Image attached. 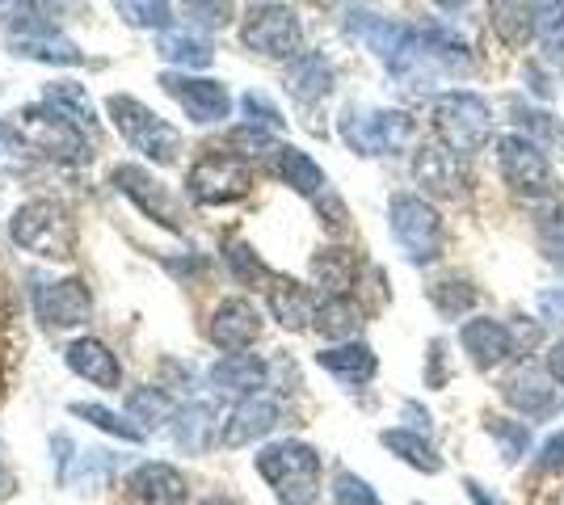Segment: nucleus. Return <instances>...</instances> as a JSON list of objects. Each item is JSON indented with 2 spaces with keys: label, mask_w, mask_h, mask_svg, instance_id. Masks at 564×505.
Segmentation results:
<instances>
[{
  "label": "nucleus",
  "mask_w": 564,
  "mask_h": 505,
  "mask_svg": "<svg viewBox=\"0 0 564 505\" xmlns=\"http://www.w3.org/2000/svg\"><path fill=\"white\" fill-rule=\"evenodd\" d=\"M34 316L43 329H76L89 320V290L80 278H59L34 287Z\"/></svg>",
  "instance_id": "nucleus-11"
},
{
  "label": "nucleus",
  "mask_w": 564,
  "mask_h": 505,
  "mask_svg": "<svg viewBox=\"0 0 564 505\" xmlns=\"http://www.w3.org/2000/svg\"><path fill=\"white\" fill-rule=\"evenodd\" d=\"M240 106H245L249 122H253V127H261V131H274V127H282V114L261 94H245V97H240Z\"/></svg>",
  "instance_id": "nucleus-41"
},
{
  "label": "nucleus",
  "mask_w": 564,
  "mask_h": 505,
  "mask_svg": "<svg viewBox=\"0 0 564 505\" xmlns=\"http://www.w3.org/2000/svg\"><path fill=\"white\" fill-rule=\"evenodd\" d=\"M547 375H552L556 384H564V341H556V345L547 350Z\"/></svg>",
  "instance_id": "nucleus-45"
},
{
  "label": "nucleus",
  "mask_w": 564,
  "mask_h": 505,
  "mask_svg": "<svg viewBox=\"0 0 564 505\" xmlns=\"http://www.w3.org/2000/svg\"><path fill=\"white\" fill-rule=\"evenodd\" d=\"M379 442H383L392 455L404 459L409 468H417V472H430V476H434V472L443 468V459L434 455V447L425 442L422 433H413V430H383V433H379Z\"/></svg>",
  "instance_id": "nucleus-32"
},
{
  "label": "nucleus",
  "mask_w": 564,
  "mask_h": 505,
  "mask_svg": "<svg viewBox=\"0 0 564 505\" xmlns=\"http://www.w3.org/2000/svg\"><path fill=\"white\" fill-rule=\"evenodd\" d=\"M468 493H471V502L476 505H501L497 497H489V488H485L480 481H468Z\"/></svg>",
  "instance_id": "nucleus-46"
},
{
  "label": "nucleus",
  "mask_w": 564,
  "mask_h": 505,
  "mask_svg": "<svg viewBox=\"0 0 564 505\" xmlns=\"http://www.w3.org/2000/svg\"><path fill=\"white\" fill-rule=\"evenodd\" d=\"M438 9H447V13H459V9H468V0H434Z\"/></svg>",
  "instance_id": "nucleus-47"
},
{
  "label": "nucleus",
  "mask_w": 564,
  "mask_h": 505,
  "mask_svg": "<svg viewBox=\"0 0 564 505\" xmlns=\"http://www.w3.org/2000/svg\"><path fill=\"white\" fill-rule=\"evenodd\" d=\"M240 43L265 59H295L304 30L286 4H258V9H249V18L240 25Z\"/></svg>",
  "instance_id": "nucleus-7"
},
{
  "label": "nucleus",
  "mask_w": 564,
  "mask_h": 505,
  "mask_svg": "<svg viewBox=\"0 0 564 505\" xmlns=\"http://www.w3.org/2000/svg\"><path fill=\"white\" fill-rule=\"evenodd\" d=\"M203 505H232L228 497H212V502H203Z\"/></svg>",
  "instance_id": "nucleus-50"
},
{
  "label": "nucleus",
  "mask_w": 564,
  "mask_h": 505,
  "mask_svg": "<svg viewBox=\"0 0 564 505\" xmlns=\"http://www.w3.org/2000/svg\"><path fill=\"white\" fill-rule=\"evenodd\" d=\"M413 177L422 182L430 194H459L464 177H459V161L447 144H425L413 161Z\"/></svg>",
  "instance_id": "nucleus-21"
},
{
  "label": "nucleus",
  "mask_w": 564,
  "mask_h": 505,
  "mask_svg": "<svg viewBox=\"0 0 564 505\" xmlns=\"http://www.w3.org/2000/svg\"><path fill=\"white\" fill-rule=\"evenodd\" d=\"M118 9V18L127 25H140V30H165L169 25V0H110Z\"/></svg>",
  "instance_id": "nucleus-36"
},
{
  "label": "nucleus",
  "mask_w": 564,
  "mask_h": 505,
  "mask_svg": "<svg viewBox=\"0 0 564 505\" xmlns=\"http://www.w3.org/2000/svg\"><path fill=\"white\" fill-rule=\"evenodd\" d=\"M127 497L135 505H182L186 502V481L169 463H140L127 476Z\"/></svg>",
  "instance_id": "nucleus-15"
},
{
  "label": "nucleus",
  "mask_w": 564,
  "mask_h": 505,
  "mask_svg": "<svg viewBox=\"0 0 564 505\" xmlns=\"http://www.w3.org/2000/svg\"><path fill=\"white\" fill-rule=\"evenodd\" d=\"M388 228H392V241L404 249L409 262L425 265L443 253V219L417 194H397L388 202Z\"/></svg>",
  "instance_id": "nucleus-3"
},
{
  "label": "nucleus",
  "mask_w": 564,
  "mask_h": 505,
  "mask_svg": "<svg viewBox=\"0 0 564 505\" xmlns=\"http://www.w3.org/2000/svg\"><path fill=\"white\" fill-rule=\"evenodd\" d=\"M182 4H189L203 22H212V25H224L228 22V0H182Z\"/></svg>",
  "instance_id": "nucleus-43"
},
{
  "label": "nucleus",
  "mask_w": 564,
  "mask_h": 505,
  "mask_svg": "<svg viewBox=\"0 0 564 505\" xmlns=\"http://www.w3.org/2000/svg\"><path fill=\"white\" fill-rule=\"evenodd\" d=\"M434 131L451 152L471 156L494 140V110L485 97L455 89V94L434 97Z\"/></svg>",
  "instance_id": "nucleus-2"
},
{
  "label": "nucleus",
  "mask_w": 564,
  "mask_h": 505,
  "mask_svg": "<svg viewBox=\"0 0 564 505\" xmlns=\"http://www.w3.org/2000/svg\"><path fill=\"white\" fill-rule=\"evenodd\" d=\"M258 337H261V316L249 299H224L212 312V341L219 350L240 354V350H249Z\"/></svg>",
  "instance_id": "nucleus-14"
},
{
  "label": "nucleus",
  "mask_w": 564,
  "mask_h": 505,
  "mask_svg": "<svg viewBox=\"0 0 564 505\" xmlns=\"http://www.w3.org/2000/svg\"><path fill=\"white\" fill-rule=\"evenodd\" d=\"M543 468H564V433H556L547 447H543Z\"/></svg>",
  "instance_id": "nucleus-44"
},
{
  "label": "nucleus",
  "mask_w": 564,
  "mask_h": 505,
  "mask_svg": "<svg viewBox=\"0 0 564 505\" xmlns=\"http://www.w3.org/2000/svg\"><path fill=\"white\" fill-rule=\"evenodd\" d=\"M43 106L55 110L59 119H68L72 127H85V131H94L97 127V114H94V101L89 94L80 89V85H72V80H55L43 89Z\"/></svg>",
  "instance_id": "nucleus-28"
},
{
  "label": "nucleus",
  "mask_w": 564,
  "mask_h": 505,
  "mask_svg": "<svg viewBox=\"0 0 564 505\" xmlns=\"http://www.w3.org/2000/svg\"><path fill=\"white\" fill-rule=\"evenodd\" d=\"M9 493V476H4V463H0V497Z\"/></svg>",
  "instance_id": "nucleus-48"
},
{
  "label": "nucleus",
  "mask_w": 564,
  "mask_h": 505,
  "mask_svg": "<svg viewBox=\"0 0 564 505\" xmlns=\"http://www.w3.org/2000/svg\"><path fill=\"white\" fill-rule=\"evenodd\" d=\"M354 274H358V265H354L350 249H321L312 257V278L329 290V295H350Z\"/></svg>",
  "instance_id": "nucleus-31"
},
{
  "label": "nucleus",
  "mask_w": 564,
  "mask_h": 505,
  "mask_svg": "<svg viewBox=\"0 0 564 505\" xmlns=\"http://www.w3.org/2000/svg\"><path fill=\"white\" fill-rule=\"evenodd\" d=\"M316 362L329 371L333 380H341V384H367L371 375H376V350L371 345H362V341H341V345H329V350H321Z\"/></svg>",
  "instance_id": "nucleus-19"
},
{
  "label": "nucleus",
  "mask_w": 564,
  "mask_h": 505,
  "mask_svg": "<svg viewBox=\"0 0 564 505\" xmlns=\"http://www.w3.org/2000/svg\"><path fill=\"white\" fill-rule=\"evenodd\" d=\"M161 89H165L194 122H219V119H228V110H232V97H228V89H224L219 80H203V76H186V73H165L161 76Z\"/></svg>",
  "instance_id": "nucleus-10"
},
{
  "label": "nucleus",
  "mask_w": 564,
  "mask_h": 505,
  "mask_svg": "<svg viewBox=\"0 0 564 505\" xmlns=\"http://www.w3.org/2000/svg\"><path fill=\"white\" fill-rule=\"evenodd\" d=\"M68 409H72V417H80V421H94L101 433H115V438H122V442H140V438H143L140 426H131L127 417L110 413L106 405H80V400H76V405H68Z\"/></svg>",
  "instance_id": "nucleus-35"
},
{
  "label": "nucleus",
  "mask_w": 564,
  "mask_h": 505,
  "mask_svg": "<svg viewBox=\"0 0 564 505\" xmlns=\"http://www.w3.org/2000/svg\"><path fill=\"white\" fill-rule=\"evenodd\" d=\"M341 140L358 156H388L413 144V119L404 110H358L350 106L341 114Z\"/></svg>",
  "instance_id": "nucleus-5"
},
{
  "label": "nucleus",
  "mask_w": 564,
  "mask_h": 505,
  "mask_svg": "<svg viewBox=\"0 0 564 505\" xmlns=\"http://www.w3.org/2000/svg\"><path fill=\"white\" fill-rule=\"evenodd\" d=\"M232 147H240L245 156H258V152H274L270 135H265L261 127H240V131L232 135Z\"/></svg>",
  "instance_id": "nucleus-42"
},
{
  "label": "nucleus",
  "mask_w": 564,
  "mask_h": 505,
  "mask_svg": "<svg viewBox=\"0 0 564 505\" xmlns=\"http://www.w3.org/2000/svg\"><path fill=\"white\" fill-rule=\"evenodd\" d=\"M459 341H464V350L471 354L476 366H501V362L514 354V333H510V325H501L494 316L468 320V325L459 329Z\"/></svg>",
  "instance_id": "nucleus-17"
},
{
  "label": "nucleus",
  "mask_w": 564,
  "mask_h": 505,
  "mask_svg": "<svg viewBox=\"0 0 564 505\" xmlns=\"http://www.w3.org/2000/svg\"><path fill=\"white\" fill-rule=\"evenodd\" d=\"M329 89H333L329 59L316 55V51H300L291 59V68H286V94L295 97V101H321V97H329Z\"/></svg>",
  "instance_id": "nucleus-20"
},
{
  "label": "nucleus",
  "mask_w": 564,
  "mask_h": 505,
  "mask_svg": "<svg viewBox=\"0 0 564 505\" xmlns=\"http://www.w3.org/2000/svg\"><path fill=\"white\" fill-rule=\"evenodd\" d=\"M333 502L337 505H379V497L371 493V484L358 481L354 472H341L337 481H333Z\"/></svg>",
  "instance_id": "nucleus-40"
},
{
  "label": "nucleus",
  "mask_w": 564,
  "mask_h": 505,
  "mask_svg": "<svg viewBox=\"0 0 564 505\" xmlns=\"http://www.w3.org/2000/svg\"><path fill=\"white\" fill-rule=\"evenodd\" d=\"M173 442L189 451V455H203L215 442V409L212 405H186V409L173 417Z\"/></svg>",
  "instance_id": "nucleus-29"
},
{
  "label": "nucleus",
  "mask_w": 564,
  "mask_h": 505,
  "mask_svg": "<svg viewBox=\"0 0 564 505\" xmlns=\"http://www.w3.org/2000/svg\"><path fill=\"white\" fill-rule=\"evenodd\" d=\"M127 413H131V421H140L143 430H156V426H165L169 417H173V400L161 387H135L127 396Z\"/></svg>",
  "instance_id": "nucleus-34"
},
{
  "label": "nucleus",
  "mask_w": 564,
  "mask_h": 505,
  "mask_svg": "<svg viewBox=\"0 0 564 505\" xmlns=\"http://www.w3.org/2000/svg\"><path fill=\"white\" fill-rule=\"evenodd\" d=\"M156 51H161V59L182 64V68H207L212 64V47L198 34H189V30H165L156 39Z\"/></svg>",
  "instance_id": "nucleus-33"
},
{
  "label": "nucleus",
  "mask_w": 564,
  "mask_h": 505,
  "mask_svg": "<svg viewBox=\"0 0 564 505\" xmlns=\"http://www.w3.org/2000/svg\"><path fill=\"white\" fill-rule=\"evenodd\" d=\"M186 194L203 207H219V202H232L240 194H249V168L236 156H215L207 152L203 161H194L186 177Z\"/></svg>",
  "instance_id": "nucleus-9"
},
{
  "label": "nucleus",
  "mask_w": 564,
  "mask_h": 505,
  "mask_svg": "<svg viewBox=\"0 0 564 505\" xmlns=\"http://www.w3.org/2000/svg\"><path fill=\"white\" fill-rule=\"evenodd\" d=\"M64 362H68V371H76L80 380H89L97 387H118V380H122L115 350H106L97 337H76L64 350Z\"/></svg>",
  "instance_id": "nucleus-18"
},
{
  "label": "nucleus",
  "mask_w": 564,
  "mask_h": 505,
  "mask_svg": "<svg viewBox=\"0 0 564 505\" xmlns=\"http://www.w3.org/2000/svg\"><path fill=\"white\" fill-rule=\"evenodd\" d=\"M22 131L30 135V144H39L51 156L64 161H89V144L80 140V127H72L68 119H59L55 110H25Z\"/></svg>",
  "instance_id": "nucleus-12"
},
{
  "label": "nucleus",
  "mask_w": 564,
  "mask_h": 505,
  "mask_svg": "<svg viewBox=\"0 0 564 505\" xmlns=\"http://www.w3.org/2000/svg\"><path fill=\"white\" fill-rule=\"evenodd\" d=\"M501 396H506L518 413H527V417H543V413L552 409V387H547V375H540L535 366H518L514 375L501 384Z\"/></svg>",
  "instance_id": "nucleus-23"
},
{
  "label": "nucleus",
  "mask_w": 564,
  "mask_h": 505,
  "mask_svg": "<svg viewBox=\"0 0 564 505\" xmlns=\"http://www.w3.org/2000/svg\"><path fill=\"white\" fill-rule=\"evenodd\" d=\"M430 299H434V308L443 316H459L476 304V290H471L468 283H459V278H443V283L430 287Z\"/></svg>",
  "instance_id": "nucleus-37"
},
{
  "label": "nucleus",
  "mask_w": 564,
  "mask_h": 505,
  "mask_svg": "<svg viewBox=\"0 0 564 505\" xmlns=\"http://www.w3.org/2000/svg\"><path fill=\"white\" fill-rule=\"evenodd\" d=\"M497 165H501V177L518 194H527V198L552 194V165H547V156L540 152L535 140H527V135H501L497 140Z\"/></svg>",
  "instance_id": "nucleus-8"
},
{
  "label": "nucleus",
  "mask_w": 564,
  "mask_h": 505,
  "mask_svg": "<svg viewBox=\"0 0 564 505\" xmlns=\"http://www.w3.org/2000/svg\"><path fill=\"white\" fill-rule=\"evenodd\" d=\"M489 433H494L497 442H501V455L514 463L518 455H527V442H531V433H527V426H518V421H501V417H494L489 421Z\"/></svg>",
  "instance_id": "nucleus-38"
},
{
  "label": "nucleus",
  "mask_w": 564,
  "mask_h": 505,
  "mask_svg": "<svg viewBox=\"0 0 564 505\" xmlns=\"http://www.w3.org/2000/svg\"><path fill=\"white\" fill-rule=\"evenodd\" d=\"M556 257H561V265H564V232H561V241H556Z\"/></svg>",
  "instance_id": "nucleus-49"
},
{
  "label": "nucleus",
  "mask_w": 564,
  "mask_h": 505,
  "mask_svg": "<svg viewBox=\"0 0 564 505\" xmlns=\"http://www.w3.org/2000/svg\"><path fill=\"white\" fill-rule=\"evenodd\" d=\"M115 182L118 190L127 194L140 211H148V219H161L165 228H177V211H173V194L156 182V177H148L143 168H135V165H118L115 168Z\"/></svg>",
  "instance_id": "nucleus-16"
},
{
  "label": "nucleus",
  "mask_w": 564,
  "mask_h": 505,
  "mask_svg": "<svg viewBox=\"0 0 564 505\" xmlns=\"http://www.w3.org/2000/svg\"><path fill=\"white\" fill-rule=\"evenodd\" d=\"M224 257H228V265H232V274L240 278V283H261V278H270V274H265V265L258 262V253H253L249 244L232 241Z\"/></svg>",
  "instance_id": "nucleus-39"
},
{
  "label": "nucleus",
  "mask_w": 564,
  "mask_h": 505,
  "mask_svg": "<svg viewBox=\"0 0 564 505\" xmlns=\"http://www.w3.org/2000/svg\"><path fill=\"white\" fill-rule=\"evenodd\" d=\"M212 384L232 396H253L265 384V362L258 354H228L212 366Z\"/></svg>",
  "instance_id": "nucleus-24"
},
{
  "label": "nucleus",
  "mask_w": 564,
  "mask_h": 505,
  "mask_svg": "<svg viewBox=\"0 0 564 505\" xmlns=\"http://www.w3.org/2000/svg\"><path fill=\"white\" fill-rule=\"evenodd\" d=\"M279 400H270V396H245L232 413H228V421H224V430H219V442L224 447H249V442H258L265 433L279 426Z\"/></svg>",
  "instance_id": "nucleus-13"
},
{
  "label": "nucleus",
  "mask_w": 564,
  "mask_h": 505,
  "mask_svg": "<svg viewBox=\"0 0 564 505\" xmlns=\"http://www.w3.org/2000/svg\"><path fill=\"white\" fill-rule=\"evenodd\" d=\"M316 333L329 337V341H354L358 329H362V312H358V304H354L350 295H329V299H321L316 304Z\"/></svg>",
  "instance_id": "nucleus-25"
},
{
  "label": "nucleus",
  "mask_w": 564,
  "mask_h": 505,
  "mask_svg": "<svg viewBox=\"0 0 564 505\" xmlns=\"http://www.w3.org/2000/svg\"><path fill=\"white\" fill-rule=\"evenodd\" d=\"M489 22L494 30L510 43V47H522L531 34H535V4L531 0H489Z\"/></svg>",
  "instance_id": "nucleus-26"
},
{
  "label": "nucleus",
  "mask_w": 564,
  "mask_h": 505,
  "mask_svg": "<svg viewBox=\"0 0 564 505\" xmlns=\"http://www.w3.org/2000/svg\"><path fill=\"white\" fill-rule=\"evenodd\" d=\"M13 55H25V59H43V64H80V51L72 47L68 39L51 34L47 25L22 30V34L13 39Z\"/></svg>",
  "instance_id": "nucleus-27"
},
{
  "label": "nucleus",
  "mask_w": 564,
  "mask_h": 505,
  "mask_svg": "<svg viewBox=\"0 0 564 505\" xmlns=\"http://www.w3.org/2000/svg\"><path fill=\"white\" fill-rule=\"evenodd\" d=\"M110 119L122 131V140L135 152H143L148 161H156V165H173L177 161L182 135L156 110H148L143 101H135V97H110Z\"/></svg>",
  "instance_id": "nucleus-4"
},
{
  "label": "nucleus",
  "mask_w": 564,
  "mask_h": 505,
  "mask_svg": "<svg viewBox=\"0 0 564 505\" xmlns=\"http://www.w3.org/2000/svg\"><path fill=\"white\" fill-rule=\"evenodd\" d=\"M270 312L279 320L282 329H291V333H300L307 329L312 320H316V299H312V290L300 287V283H291V278H282L270 287Z\"/></svg>",
  "instance_id": "nucleus-22"
},
{
  "label": "nucleus",
  "mask_w": 564,
  "mask_h": 505,
  "mask_svg": "<svg viewBox=\"0 0 564 505\" xmlns=\"http://www.w3.org/2000/svg\"><path fill=\"white\" fill-rule=\"evenodd\" d=\"M9 237H13V244H22L25 253H39V257H51V262L72 257L68 216L55 202H43V198L18 207V216L9 223Z\"/></svg>",
  "instance_id": "nucleus-6"
},
{
  "label": "nucleus",
  "mask_w": 564,
  "mask_h": 505,
  "mask_svg": "<svg viewBox=\"0 0 564 505\" xmlns=\"http://www.w3.org/2000/svg\"><path fill=\"white\" fill-rule=\"evenodd\" d=\"M258 472L282 505H312L321 493V455L307 442H270L258 455Z\"/></svg>",
  "instance_id": "nucleus-1"
},
{
  "label": "nucleus",
  "mask_w": 564,
  "mask_h": 505,
  "mask_svg": "<svg viewBox=\"0 0 564 505\" xmlns=\"http://www.w3.org/2000/svg\"><path fill=\"white\" fill-rule=\"evenodd\" d=\"M274 168H279V177L291 190L307 194V198H316V194L325 190L321 165H316L307 152H300V147H274Z\"/></svg>",
  "instance_id": "nucleus-30"
}]
</instances>
